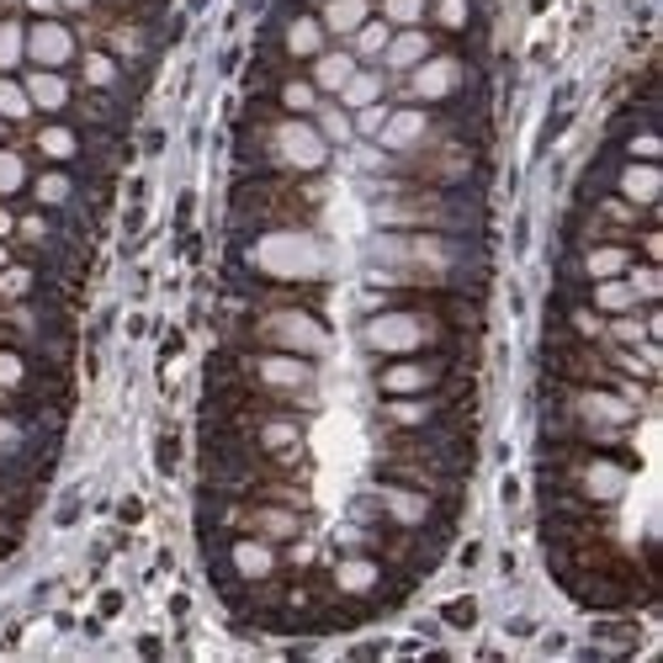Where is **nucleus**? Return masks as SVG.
<instances>
[{
	"label": "nucleus",
	"instance_id": "obj_29",
	"mask_svg": "<svg viewBox=\"0 0 663 663\" xmlns=\"http://www.w3.org/2000/svg\"><path fill=\"white\" fill-rule=\"evenodd\" d=\"M659 133H653V128H637L632 139H627V154H632V159H659Z\"/></svg>",
	"mask_w": 663,
	"mask_h": 663
},
{
	"label": "nucleus",
	"instance_id": "obj_21",
	"mask_svg": "<svg viewBox=\"0 0 663 663\" xmlns=\"http://www.w3.org/2000/svg\"><path fill=\"white\" fill-rule=\"evenodd\" d=\"M22 186H27V159L0 144V202H5V197H16Z\"/></svg>",
	"mask_w": 663,
	"mask_h": 663
},
{
	"label": "nucleus",
	"instance_id": "obj_34",
	"mask_svg": "<svg viewBox=\"0 0 663 663\" xmlns=\"http://www.w3.org/2000/svg\"><path fill=\"white\" fill-rule=\"evenodd\" d=\"M64 5H69V11H86V5H91V0H64Z\"/></svg>",
	"mask_w": 663,
	"mask_h": 663
},
{
	"label": "nucleus",
	"instance_id": "obj_26",
	"mask_svg": "<svg viewBox=\"0 0 663 663\" xmlns=\"http://www.w3.org/2000/svg\"><path fill=\"white\" fill-rule=\"evenodd\" d=\"M383 11H388V27H415L424 16V0H383Z\"/></svg>",
	"mask_w": 663,
	"mask_h": 663
},
{
	"label": "nucleus",
	"instance_id": "obj_10",
	"mask_svg": "<svg viewBox=\"0 0 663 663\" xmlns=\"http://www.w3.org/2000/svg\"><path fill=\"white\" fill-rule=\"evenodd\" d=\"M356 75V54H345V48H334V54H313V64H308V80H313V91H334L340 96V86Z\"/></svg>",
	"mask_w": 663,
	"mask_h": 663
},
{
	"label": "nucleus",
	"instance_id": "obj_37",
	"mask_svg": "<svg viewBox=\"0 0 663 663\" xmlns=\"http://www.w3.org/2000/svg\"><path fill=\"white\" fill-rule=\"evenodd\" d=\"M0 139H5V118H0Z\"/></svg>",
	"mask_w": 663,
	"mask_h": 663
},
{
	"label": "nucleus",
	"instance_id": "obj_9",
	"mask_svg": "<svg viewBox=\"0 0 663 663\" xmlns=\"http://www.w3.org/2000/svg\"><path fill=\"white\" fill-rule=\"evenodd\" d=\"M377 584H383V563L377 557H345V563H334V595H377Z\"/></svg>",
	"mask_w": 663,
	"mask_h": 663
},
{
	"label": "nucleus",
	"instance_id": "obj_3",
	"mask_svg": "<svg viewBox=\"0 0 663 663\" xmlns=\"http://www.w3.org/2000/svg\"><path fill=\"white\" fill-rule=\"evenodd\" d=\"M27 59L37 64V69H59V64L75 59V32L64 27V22H54V16H37L27 27Z\"/></svg>",
	"mask_w": 663,
	"mask_h": 663
},
{
	"label": "nucleus",
	"instance_id": "obj_23",
	"mask_svg": "<svg viewBox=\"0 0 663 663\" xmlns=\"http://www.w3.org/2000/svg\"><path fill=\"white\" fill-rule=\"evenodd\" d=\"M86 86L112 91V86H118V59H112V54H101V48H91V54H86Z\"/></svg>",
	"mask_w": 663,
	"mask_h": 663
},
{
	"label": "nucleus",
	"instance_id": "obj_2",
	"mask_svg": "<svg viewBox=\"0 0 663 663\" xmlns=\"http://www.w3.org/2000/svg\"><path fill=\"white\" fill-rule=\"evenodd\" d=\"M452 383V356L446 351H430V356H415V362H393L377 372V388L398 398V393H430Z\"/></svg>",
	"mask_w": 663,
	"mask_h": 663
},
{
	"label": "nucleus",
	"instance_id": "obj_24",
	"mask_svg": "<svg viewBox=\"0 0 663 663\" xmlns=\"http://www.w3.org/2000/svg\"><path fill=\"white\" fill-rule=\"evenodd\" d=\"M351 37H356V59H366V54H383V48H388L393 27H388V22H372V16H366V22L351 32Z\"/></svg>",
	"mask_w": 663,
	"mask_h": 663
},
{
	"label": "nucleus",
	"instance_id": "obj_30",
	"mask_svg": "<svg viewBox=\"0 0 663 663\" xmlns=\"http://www.w3.org/2000/svg\"><path fill=\"white\" fill-rule=\"evenodd\" d=\"M383 122H388V107H383V101H372V107H362V112H356V122H351V128H362V133H383Z\"/></svg>",
	"mask_w": 663,
	"mask_h": 663
},
{
	"label": "nucleus",
	"instance_id": "obj_1",
	"mask_svg": "<svg viewBox=\"0 0 663 663\" xmlns=\"http://www.w3.org/2000/svg\"><path fill=\"white\" fill-rule=\"evenodd\" d=\"M266 150H272L276 170H287V176H313V170H324V159H330V139H324L308 118H276L272 133H266Z\"/></svg>",
	"mask_w": 663,
	"mask_h": 663
},
{
	"label": "nucleus",
	"instance_id": "obj_22",
	"mask_svg": "<svg viewBox=\"0 0 663 663\" xmlns=\"http://www.w3.org/2000/svg\"><path fill=\"white\" fill-rule=\"evenodd\" d=\"M22 54H27V27L5 16V22H0V75H5V69H16Z\"/></svg>",
	"mask_w": 663,
	"mask_h": 663
},
{
	"label": "nucleus",
	"instance_id": "obj_19",
	"mask_svg": "<svg viewBox=\"0 0 663 663\" xmlns=\"http://www.w3.org/2000/svg\"><path fill=\"white\" fill-rule=\"evenodd\" d=\"M430 11H435V22L452 32V37H462L467 27H478V22H473V0H430Z\"/></svg>",
	"mask_w": 663,
	"mask_h": 663
},
{
	"label": "nucleus",
	"instance_id": "obj_35",
	"mask_svg": "<svg viewBox=\"0 0 663 663\" xmlns=\"http://www.w3.org/2000/svg\"><path fill=\"white\" fill-rule=\"evenodd\" d=\"M5 261H11V250H5V240H0V272H5Z\"/></svg>",
	"mask_w": 663,
	"mask_h": 663
},
{
	"label": "nucleus",
	"instance_id": "obj_6",
	"mask_svg": "<svg viewBox=\"0 0 663 663\" xmlns=\"http://www.w3.org/2000/svg\"><path fill=\"white\" fill-rule=\"evenodd\" d=\"M430 133V112H420V107H404V112H388V122H383V150H420V139Z\"/></svg>",
	"mask_w": 663,
	"mask_h": 663
},
{
	"label": "nucleus",
	"instance_id": "obj_18",
	"mask_svg": "<svg viewBox=\"0 0 663 663\" xmlns=\"http://www.w3.org/2000/svg\"><path fill=\"white\" fill-rule=\"evenodd\" d=\"M589 298H595V308H605V313H627V308L637 302V292L621 281V276H605V281H595Z\"/></svg>",
	"mask_w": 663,
	"mask_h": 663
},
{
	"label": "nucleus",
	"instance_id": "obj_32",
	"mask_svg": "<svg viewBox=\"0 0 663 663\" xmlns=\"http://www.w3.org/2000/svg\"><path fill=\"white\" fill-rule=\"evenodd\" d=\"M96 610H101V616H118V610H122V595H118V589H107V595H101V605H96Z\"/></svg>",
	"mask_w": 663,
	"mask_h": 663
},
{
	"label": "nucleus",
	"instance_id": "obj_15",
	"mask_svg": "<svg viewBox=\"0 0 663 663\" xmlns=\"http://www.w3.org/2000/svg\"><path fill=\"white\" fill-rule=\"evenodd\" d=\"M69 197H75V181H69L64 170H43V176L32 181V202H37V208H69Z\"/></svg>",
	"mask_w": 663,
	"mask_h": 663
},
{
	"label": "nucleus",
	"instance_id": "obj_12",
	"mask_svg": "<svg viewBox=\"0 0 663 663\" xmlns=\"http://www.w3.org/2000/svg\"><path fill=\"white\" fill-rule=\"evenodd\" d=\"M366 11H372V0H324L319 5V27L334 32V37H351L366 22Z\"/></svg>",
	"mask_w": 663,
	"mask_h": 663
},
{
	"label": "nucleus",
	"instance_id": "obj_33",
	"mask_svg": "<svg viewBox=\"0 0 663 663\" xmlns=\"http://www.w3.org/2000/svg\"><path fill=\"white\" fill-rule=\"evenodd\" d=\"M11 234H16V212L0 202V240H11Z\"/></svg>",
	"mask_w": 663,
	"mask_h": 663
},
{
	"label": "nucleus",
	"instance_id": "obj_16",
	"mask_svg": "<svg viewBox=\"0 0 663 663\" xmlns=\"http://www.w3.org/2000/svg\"><path fill=\"white\" fill-rule=\"evenodd\" d=\"M27 372H32V356H22L16 345H0V393H22Z\"/></svg>",
	"mask_w": 663,
	"mask_h": 663
},
{
	"label": "nucleus",
	"instance_id": "obj_8",
	"mask_svg": "<svg viewBox=\"0 0 663 663\" xmlns=\"http://www.w3.org/2000/svg\"><path fill=\"white\" fill-rule=\"evenodd\" d=\"M37 154L54 159V165H75V159L86 154L80 128H75V122H43V128H37Z\"/></svg>",
	"mask_w": 663,
	"mask_h": 663
},
{
	"label": "nucleus",
	"instance_id": "obj_27",
	"mask_svg": "<svg viewBox=\"0 0 663 663\" xmlns=\"http://www.w3.org/2000/svg\"><path fill=\"white\" fill-rule=\"evenodd\" d=\"M441 621H452L456 632H467V627H478V600L473 595H462V600H452L446 610H441Z\"/></svg>",
	"mask_w": 663,
	"mask_h": 663
},
{
	"label": "nucleus",
	"instance_id": "obj_25",
	"mask_svg": "<svg viewBox=\"0 0 663 663\" xmlns=\"http://www.w3.org/2000/svg\"><path fill=\"white\" fill-rule=\"evenodd\" d=\"M319 112V133L324 139H351L356 128H351V118H345V107H313Z\"/></svg>",
	"mask_w": 663,
	"mask_h": 663
},
{
	"label": "nucleus",
	"instance_id": "obj_7",
	"mask_svg": "<svg viewBox=\"0 0 663 663\" xmlns=\"http://www.w3.org/2000/svg\"><path fill=\"white\" fill-rule=\"evenodd\" d=\"M22 86H27L32 112H64V107L75 101V91H69V80H64L59 69H32Z\"/></svg>",
	"mask_w": 663,
	"mask_h": 663
},
{
	"label": "nucleus",
	"instance_id": "obj_20",
	"mask_svg": "<svg viewBox=\"0 0 663 663\" xmlns=\"http://www.w3.org/2000/svg\"><path fill=\"white\" fill-rule=\"evenodd\" d=\"M0 118H5V122H27L32 118L27 86H22V80H11V75H0Z\"/></svg>",
	"mask_w": 663,
	"mask_h": 663
},
{
	"label": "nucleus",
	"instance_id": "obj_17",
	"mask_svg": "<svg viewBox=\"0 0 663 663\" xmlns=\"http://www.w3.org/2000/svg\"><path fill=\"white\" fill-rule=\"evenodd\" d=\"M37 287H43L37 266H5L0 272V298H37Z\"/></svg>",
	"mask_w": 663,
	"mask_h": 663
},
{
	"label": "nucleus",
	"instance_id": "obj_11",
	"mask_svg": "<svg viewBox=\"0 0 663 663\" xmlns=\"http://www.w3.org/2000/svg\"><path fill=\"white\" fill-rule=\"evenodd\" d=\"M383 59H388V69H415V64L430 59V32L420 27H404L388 37V48H383Z\"/></svg>",
	"mask_w": 663,
	"mask_h": 663
},
{
	"label": "nucleus",
	"instance_id": "obj_4",
	"mask_svg": "<svg viewBox=\"0 0 663 663\" xmlns=\"http://www.w3.org/2000/svg\"><path fill=\"white\" fill-rule=\"evenodd\" d=\"M462 86V59L456 54H446V59H424L415 64V75H409V96L415 101H452V91Z\"/></svg>",
	"mask_w": 663,
	"mask_h": 663
},
{
	"label": "nucleus",
	"instance_id": "obj_31",
	"mask_svg": "<svg viewBox=\"0 0 663 663\" xmlns=\"http://www.w3.org/2000/svg\"><path fill=\"white\" fill-rule=\"evenodd\" d=\"M176 462H181V441H176V435H159V473H176Z\"/></svg>",
	"mask_w": 663,
	"mask_h": 663
},
{
	"label": "nucleus",
	"instance_id": "obj_5",
	"mask_svg": "<svg viewBox=\"0 0 663 663\" xmlns=\"http://www.w3.org/2000/svg\"><path fill=\"white\" fill-rule=\"evenodd\" d=\"M616 186H621V197L632 202V208H653L663 191V176L653 159H632V165H621V176H616Z\"/></svg>",
	"mask_w": 663,
	"mask_h": 663
},
{
	"label": "nucleus",
	"instance_id": "obj_13",
	"mask_svg": "<svg viewBox=\"0 0 663 663\" xmlns=\"http://www.w3.org/2000/svg\"><path fill=\"white\" fill-rule=\"evenodd\" d=\"M383 86H388V80H383L377 69H356V75L340 86V107H345V112H362L372 101H383Z\"/></svg>",
	"mask_w": 663,
	"mask_h": 663
},
{
	"label": "nucleus",
	"instance_id": "obj_14",
	"mask_svg": "<svg viewBox=\"0 0 663 663\" xmlns=\"http://www.w3.org/2000/svg\"><path fill=\"white\" fill-rule=\"evenodd\" d=\"M627 266H632V250H627V244H600V250H589V255H584V276H589V281L627 276Z\"/></svg>",
	"mask_w": 663,
	"mask_h": 663
},
{
	"label": "nucleus",
	"instance_id": "obj_28",
	"mask_svg": "<svg viewBox=\"0 0 663 663\" xmlns=\"http://www.w3.org/2000/svg\"><path fill=\"white\" fill-rule=\"evenodd\" d=\"M627 272H632V281H627V287H632L637 298H659V266H653V261H642V266H627Z\"/></svg>",
	"mask_w": 663,
	"mask_h": 663
},
{
	"label": "nucleus",
	"instance_id": "obj_36",
	"mask_svg": "<svg viewBox=\"0 0 663 663\" xmlns=\"http://www.w3.org/2000/svg\"><path fill=\"white\" fill-rule=\"evenodd\" d=\"M32 5H37V11H48V5H54V0H32Z\"/></svg>",
	"mask_w": 663,
	"mask_h": 663
}]
</instances>
